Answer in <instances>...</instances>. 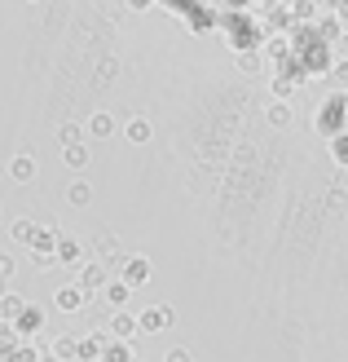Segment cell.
<instances>
[{"label":"cell","instance_id":"1","mask_svg":"<svg viewBox=\"0 0 348 362\" xmlns=\"http://www.w3.org/2000/svg\"><path fill=\"white\" fill-rule=\"evenodd\" d=\"M88 292H93V287L71 283V287H62V292L53 296V300H58V310H62V314H76V310H84V305H88Z\"/></svg>","mask_w":348,"mask_h":362},{"label":"cell","instance_id":"2","mask_svg":"<svg viewBox=\"0 0 348 362\" xmlns=\"http://www.w3.org/2000/svg\"><path fill=\"white\" fill-rule=\"evenodd\" d=\"M58 239H62L58 230H40V234H35V239H31L35 261H49V257H58Z\"/></svg>","mask_w":348,"mask_h":362},{"label":"cell","instance_id":"3","mask_svg":"<svg viewBox=\"0 0 348 362\" xmlns=\"http://www.w3.org/2000/svg\"><path fill=\"white\" fill-rule=\"evenodd\" d=\"M150 274H155V269H150V261H145V257H128V261H124V279L133 283V287L150 283Z\"/></svg>","mask_w":348,"mask_h":362},{"label":"cell","instance_id":"4","mask_svg":"<svg viewBox=\"0 0 348 362\" xmlns=\"http://www.w3.org/2000/svg\"><path fill=\"white\" fill-rule=\"evenodd\" d=\"M124 137L133 141V146H145V141L155 137V124L145 119V115H137V119H128V129H124Z\"/></svg>","mask_w":348,"mask_h":362},{"label":"cell","instance_id":"5","mask_svg":"<svg viewBox=\"0 0 348 362\" xmlns=\"http://www.w3.org/2000/svg\"><path fill=\"white\" fill-rule=\"evenodd\" d=\"M133 332H141V318L115 310V318H111V336H115V340H133Z\"/></svg>","mask_w":348,"mask_h":362},{"label":"cell","instance_id":"6","mask_svg":"<svg viewBox=\"0 0 348 362\" xmlns=\"http://www.w3.org/2000/svg\"><path fill=\"white\" fill-rule=\"evenodd\" d=\"M62 164H66L71 173L88 168V146H80V141H66V146H62Z\"/></svg>","mask_w":348,"mask_h":362},{"label":"cell","instance_id":"7","mask_svg":"<svg viewBox=\"0 0 348 362\" xmlns=\"http://www.w3.org/2000/svg\"><path fill=\"white\" fill-rule=\"evenodd\" d=\"M168 322H172V310L168 305H155V310L141 314V332H159V327H168Z\"/></svg>","mask_w":348,"mask_h":362},{"label":"cell","instance_id":"8","mask_svg":"<svg viewBox=\"0 0 348 362\" xmlns=\"http://www.w3.org/2000/svg\"><path fill=\"white\" fill-rule=\"evenodd\" d=\"M119 129V124H115V115L111 111H97L93 119H88V137H111Z\"/></svg>","mask_w":348,"mask_h":362},{"label":"cell","instance_id":"9","mask_svg":"<svg viewBox=\"0 0 348 362\" xmlns=\"http://www.w3.org/2000/svg\"><path fill=\"white\" fill-rule=\"evenodd\" d=\"M128 296H133V283L119 279V283H106V300H111V310H124Z\"/></svg>","mask_w":348,"mask_h":362},{"label":"cell","instance_id":"10","mask_svg":"<svg viewBox=\"0 0 348 362\" xmlns=\"http://www.w3.org/2000/svg\"><path fill=\"white\" fill-rule=\"evenodd\" d=\"M80 283L84 287H106L111 279H106V269H102V261H88L84 269H80Z\"/></svg>","mask_w":348,"mask_h":362},{"label":"cell","instance_id":"11","mask_svg":"<svg viewBox=\"0 0 348 362\" xmlns=\"http://www.w3.org/2000/svg\"><path fill=\"white\" fill-rule=\"evenodd\" d=\"M9 177H13V181H31V177H35V159H31V155H18L13 164H9Z\"/></svg>","mask_w":348,"mask_h":362},{"label":"cell","instance_id":"12","mask_svg":"<svg viewBox=\"0 0 348 362\" xmlns=\"http://www.w3.org/2000/svg\"><path fill=\"white\" fill-rule=\"evenodd\" d=\"M88 199H93V190H88V181H71V186H66V204H76V208H84Z\"/></svg>","mask_w":348,"mask_h":362},{"label":"cell","instance_id":"13","mask_svg":"<svg viewBox=\"0 0 348 362\" xmlns=\"http://www.w3.org/2000/svg\"><path fill=\"white\" fill-rule=\"evenodd\" d=\"M80 261V243L76 239H58V265H76Z\"/></svg>","mask_w":348,"mask_h":362},{"label":"cell","instance_id":"14","mask_svg":"<svg viewBox=\"0 0 348 362\" xmlns=\"http://www.w3.org/2000/svg\"><path fill=\"white\" fill-rule=\"evenodd\" d=\"M291 119H296V115H291L287 102H273V106H269V124H273V129H287Z\"/></svg>","mask_w":348,"mask_h":362},{"label":"cell","instance_id":"15","mask_svg":"<svg viewBox=\"0 0 348 362\" xmlns=\"http://www.w3.org/2000/svg\"><path fill=\"white\" fill-rule=\"evenodd\" d=\"M18 327H23V332H35V327H44V314H40V310H31V305H27V310L18 314Z\"/></svg>","mask_w":348,"mask_h":362},{"label":"cell","instance_id":"16","mask_svg":"<svg viewBox=\"0 0 348 362\" xmlns=\"http://www.w3.org/2000/svg\"><path fill=\"white\" fill-rule=\"evenodd\" d=\"M23 310H27L23 296H13V292H9V296H0V314H5V318H18Z\"/></svg>","mask_w":348,"mask_h":362},{"label":"cell","instance_id":"17","mask_svg":"<svg viewBox=\"0 0 348 362\" xmlns=\"http://www.w3.org/2000/svg\"><path fill=\"white\" fill-rule=\"evenodd\" d=\"M13 239H18V243H31V239H35V221L18 216V221H13Z\"/></svg>","mask_w":348,"mask_h":362},{"label":"cell","instance_id":"18","mask_svg":"<svg viewBox=\"0 0 348 362\" xmlns=\"http://www.w3.org/2000/svg\"><path fill=\"white\" fill-rule=\"evenodd\" d=\"M97 252L102 257H119V239L115 234H97Z\"/></svg>","mask_w":348,"mask_h":362},{"label":"cell","instance_id":"19","mask_svg":"<svg viewBox=\"0 0 348 362\" xmlns=\"http://www.w3.org/2000/svg\"><path fill=\"white\" fill-rule=\"evenodd\" d=\"M102 362H133V354H128V340H119L115 349H106V358Z\"/></svg>","mask_w":348,"mask_h":362},{"label":"cell","instance_id":"20","mask_svg":"<svg viewBox=\"0 0 348 362\" xmlns=\"http://www.w3.org/2000/svg\"><path fill=\"white\" fill-rule=\"evenodd\" d=\"M163 362H194V358H190V349H168V358H163Z\"/></svg>","mask_w":348,"mask_h":362},{"label":"cell","instance_id":"21","mask_svg":"<svg viewBox=\"0 0 348 362\" xmlns=\"http://www.w3.org/2000/svg\"><path fill=\"white\" fill-rule=\"evenodd\" d=\"M9 274H13V261H9V257H0V279H9Z\"/></svg>","mask_w":348,"mask_h":362},{"label":"cell","instance_id":"22","mask_svg":"<svg viewBox=\"0 0 348 362\" xmlns=\"http://www.w3.org/2000/svg\"><path fill=\"white\" fill-rule=\"evenodd\" d=\"M335 151L344 155V159H340V164H348V141H335Z\"/></svg>","mask_w":348,"mask_h":362},{"label":"cell","instance_id":"23","mask_svg":"<svg viewBox=\"0 0 348 362\" xmlns=\"http://www.w3.org/2000/svg\"><path fill=\"white\" fill-rule=\"evenodd\" d=\"M31 5H35V0H31Z\"/></svg>","mask_w":348,"mask_h":362}]
</instances>
